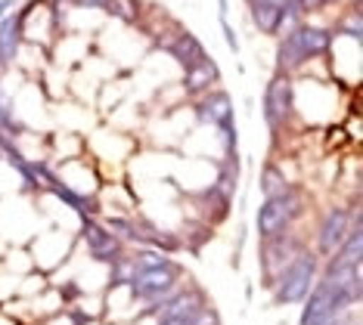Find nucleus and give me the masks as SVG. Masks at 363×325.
Returning a JSON list of instances; mask_svg holds the SVG:
<instances>
[{
	"mask_svg": "<svg viewBox=\"0 0 363 325\" xmlns=\"http://www.w3.org/2000/svg\"><path fill=\"white\" fill-rule=\"evenodd\" d=\"M329 47H333V31L298 22L295 28H289L277 44V72H283V74L298 72L301 65L326 56Z\"/></svg>",
	"mask_w": 363,
	"mask_h": 325,
	"instance_id": "f257e3e1",
	"label": "nucleus"
},
{
	"mask_svg": "<svg viewBox=\"0 0 363 325\" xmlns=\"http://www.w3.org/2000/svg\"><path fill=\"white\" fill-rule=\"evenodd\" d=\"M320 276V261L313 251H304L295 257L292 263L279 273V279L274 282V304H283V307H292V304H301L304 297L311 295L313 282Z\"/></svg>",
	"mask_w": 363,
	"mask_h": 325,
	"instance_id": "f03ea898",
	"label": "nucleus"
},
{
	"mask_svg": "<svg viewBox=\"0 0 363 325\" xmlns=\"http://www.w3.org/2000/svg\"><path fill=\"white\" fill-rule=\"evenodd\" d=\"M301 214V195L298 189L289 186L283 195H274V198H264L258 214H255V229H258L261 239H270V236H279L286 232V227Z\"/></svg>",
	"mask_w": 363,
	"mask_h": 325,
	"instance_id": "7ed1b4c3",
	"label": "nucleus"
},
{
	"mask_svg": "<svg viewBox=\"0 0 363 325\" xmlns=\"http://www.w3.org/2000/svg\"><path fill=\"white\" fill-rule=\"evenodd\" d=\"M177 282H180V266L168 261L162 266H152V270H137L128 288L137 301H146L155 310V304H162L177 288Z\"/></svg>",
	"mask_w": 363,
	"mask_h": 325,
	"instance_id": "20e7f679",
	"label": "nucleus"
},
{
	"mask_svg": "<svg viewBox=\"0 0 363 325\" xmlns=\"http://www.w3.org/2000/svg\"><path fill=\"white\" fill-rule=\"evenodd\" d=\"M292 103H295L292 78L283 74V72H277L274 78L267 81V87H264V96H261V115H264V124H267V130L277 133L289 118H292Z\"/></svg>",
	"mask_w": 363,
	"mask_h": 325,
	"instance_id": "39448f33",
	"label": "nucleus"
},
{
	"mask_svg": "<svg viewBox=\"0 0 363 325\" xmlns=\"http://www.w3.org/2000/svg\"><path fill=\"white\" fill-rule=\"evenodd\" d=\"M301 251H304V248L295 239H289L286 232L264 239V245H261V279H264V285L274 288V282L279 279V273H283Z\"/></svg>",
	"mask_w": 363,
	"mask_h": 325,
	"instance_id": "423d86ee",
	"label": "nucleus"
},
{
	"mask_svg": "<svg viewBox=\"0 0 363 325\" xmlns=\"http://www.w3.org/2000/svg\"><path fill=\"white\" fill-rule=\"evenodd\" d=\"M354 223H360L357 211H345V207H333V211H326L323 220H320V227H317V254L333 257L338 251V245L348 239Z\"/></svg>",
	"mask_w": 363,
	"mask_h": 325,
	"instance_id": "0eeeda50",
	"label": "nucleus"
},
{
	"mask_svg": "<svg viewBox=\"0 0 363 325\" xmlns=\"http://www.w3.org/2000/svg\"><path fill=\"white\" fill-rule=\"evenodd\" d=\"M84 245H87V254L94 257L96 263H106V266H112L118 257H125V241L118 236H112V232L96 220L84 223Z\"/></svg>",
	"mask_w": 363,
	"mask_h": 325,
	"instance_id": "6e6552de",
	"label": "nucleus"
},
{
	"mask_svg": "<svg viewBox=\"0 0 363 325\" xmlns=\"http://www.w3.org/2000/svg\"><path fill=\"white\" fill-rule=\"evenodd\" d=\"M193 115L199 124H211V127L236 121L233 118V99H230L227 90H208V93H202L193 106Z\"/></svg>",
	"mask_w": 363,
	"mask_h": 325,
	"instance_id": "1a4fd4ad",
	"label": "nucleus"
},
{
	"mask_svg": "<svg viewBox=\"0 0 363 325\" xmlns=\"http://www.w3.org/2000/svg\"><path fill=\"white\" fill-rule=\"evenodd\" d=\"M199 307H205V297H202V291H171L168 297H164L162 304H155V322H168V319H180V316H189V313H196Z\"/></svg>",
	"mask_w": 363,
	"mask_h": 325,
	"instance_id": "9d476101",
	"label": "nucleus"
},
{
	"mask_svg": "<svg viewBox=\"0 0 363 325\" xmlns=\"http://www.w3.org/2000/svg\"><path fill=\"white\" fill-rule=\"evenodd\" d=\"M218 81H220V69L208 59V56H205V59H199L196 65H189V69H186L184 90L189 96H202V93H208V90H214Z\"/></svg>",
	"mask_w": 363,
	"mask_h": 325,
	"instance_id": "9b49d317",
	"label": "nucleus"
},
{
	"mask_svg": "<svg viewBox=\"0 0 363 325\" xmlns=\"http://www.w3.org/2000/svg\"><path fill=\"white\" fill-rule=\"evenodd\" d=\"M26 16H0V69H6L19 53V35Z\"/></svg>",
	"mask_w": 363,
	"mask_h": 325,
	"instance_id": "f8f14e48",
	"label": "nucleus"
},
{
	"mask_svg": "<svg viewBox=\"0 0 363 325\" xmlns=\"http://www.w3.org/2000/svg\"><path fill=\"white\" fill-rule=\"evenodd\" d=\"M168 53L174 56V59L184 65V69H189V65H196L199 59H205V47H202V40L196 38V35H189V31H180L177 38H171L168 40Z\"/></svg>",
	"mask_w": 363,
	"mask_h": 325,
	"instance_id": "ddd939ff",
	"label": "nucleus"
},
{
	"mask_svg": "<svg viewBox=\"0 0 363 325\" xmlns=\"http://www.w3.org/2000/svg\"><path fill=\"white\" fill-rule=\"evenodd\" d=\"M249 13H252L255 28L264 31V35H277V31H279V22H283V10H277V6H270V4H264V0H249Z\"/></svg>",
	"mask_w": 363,
	"mask_h": 325,
	"instance_id": "4468645a",
	"label": "nucleus"
},
{
	"mask_svg": "<svg viewBox=\"0 0 363 325\" xmlns=\"http://www.w3.org/2000/svg\"><path fill=\"white\" fill-rule=\"evenodd\" d=\"M258 186H261V195L264 198H274V195H283L289 189V180L283 177V171L277 164H264L261 168V177H258Z\"/></svg>",
	"mask_w": 363,
	"mask_h": 325,
	"instance_id": "2eb2a0df",
	"label": "nucleus"
},
{
	"mask_svg": "<svg viewBox=\"0 0 363 325\" xmlns=\"http://www.w3.org/2000/svg\"><path fill=\"white\" fill-rule=\"evenodd\" d=\"M22 130V121H16L13 118V103H10V96L0 90V133H19Z\"/></svg>",
	"mask_w": 363,
	"mask_h": 325,
	"instance_id": "dca6fc26",
	"label": "nucleus"
},
{
	"mask_svg": "<svg viewBox=\"0 0 363 325\" xmlns=\"http://www.w3.org/2000/svg\"><path fill=\"white\" fill-rule=\"evenodd\" d=\"M115 19L121 22H137L140 16V0H109V6H106Z\"/></svg>",
	"mask_w": 363,
	"mask_h": 325,
	"instance_id": "f3484780",
	"label": "nucleus"
},
{
	"mask_svg": "<svg viewBox=\"0 0 363 325\" xmlns=\"http://www.w3.org/2000/svg\"><path fill=\"white\" fill-rule=\"evenodd\" d=\"M134 273H137L134 257H118V261L112 263V285H118V282H125V285H130Z\"/></svg>",
	"mask_w": 363,
	"mask_h": 325,
	"instance_id": "a211bd4d",
	"label": "nucleus"
},
{
	"mask_svg": "<svg viewBox=\"0 0 363 325\" xmlns=\"http://www.w3.org/2000/svg\"><path fill=\"white\" fill-rule=\"evenodd\" d=\"M338 31H342V35H351V40H360V13L354 10V13L345 16V19H338Z\"/></svg>",
	"mask_w": 363,
	"mask_h": 325,
	"instance_id": "6ab92c4d",
	"label": "nucleus"
},
{
	"mask_svg": "<svg viewBox=\"0 0 363 325\" xmlns=\"http://www.w3.org/2000/svg\"><path fill=\"white\" fill-rule=\"evenodd\" d=\"M72 4H78V6H96V10H106V6H109V0H72Z\"/></svg>",
	"mask_w": 363,
	"mask_h": 325,
	"instance_id": "aec40b11",
	"label": "nucleus"
},
{
	"mask_svg": "<svg viewBox=\"0 0 363 325\" xmlns=\"http://www.w3.org/2000/svg\"><path fill=\"white\" fill-rule=\"evenodd\" d=\"M335 325H360V322H357V319H338Z\"/></svg>",
	"mask_w": 363,
	"mask_h": 325,
	"instance_id": "412c9836",
	"label": "nucleus"
},
{
	"mask_svg": "<svg viewBox=\"0 0 363 325\" xmlns=\"http://www.w3.org/2000/svg\"><path fill=\"white\" fill-rule=\"evenodd\" d=\"M10 6V0H0V16H4V10Z\"/></svg>",
	"mask_w": 363,
	"mask_h": 325,
	"instance_id": "4be33fe9",
	"label": "nucleus"
}]
</instances>
